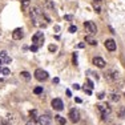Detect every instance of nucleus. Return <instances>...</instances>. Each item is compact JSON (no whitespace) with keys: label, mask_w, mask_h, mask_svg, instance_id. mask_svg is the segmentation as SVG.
Wrapping results in <instances>:
<instances>
[{"label":"nucleus","mask_w":125,"mask_h":125,"mask_svg":"<svg viewBox=\"0 0 125 125\" xmlns=\"http://www.w3.org/2000/svg\"><path fill=\"white\" fill-rule=\"evenodd\" d=\"M93 64L96 65L97 68H104L105 67V60H104V59H101V57H94L93 59Z\"/></svg>","instance_id":"nucleus-12"},{"label":"nucleus","mask_w":125,"mask_h":125,"mask_svg":"<svg viewBox=\"0 0 125 125\" xmlns=\"http://www.w3.org/2000/svg\"><path fill=\"white\" fill-rule=\"evenodd\" d=\"M51 105H52V108L57 112H60L64 109V103L61 101V99H53L52 103H51Z\"/></svg>","instance_id":"nucleus-5"},{"label":"nucleus","mask_w":125,"mask_h":125,"mask_svg":"<svg viewBox=\"0 0 125 125\" xmlns=\"http://www.w3.org/2000/svg\"><path fill=\"white\" fill-rule=\"evenodd\" d=\"M0 64H1V60H0Z\"/></svg>","instance_id":"nucleus-39"},{"label":"nucleus","mask_w":125,"mask_h":125,"mask_svg":"<svg viewBox=\"0 0 125 125\" xmlns=\"http://www.w3.org/2000/svg\"><path fill=\"white\" fill-rule=\"evenodd\" d=\"M104 96H105V94H104V93H100V94H99V96H97V97H99L100 100H103V99H104Z\"/></svg>","instance_id":"nucleus-34"},{"label":"nucleus","mask_w":125,"mask_h":125,"mask_svg":"<svg viewBox=\"0 0 125 125\" xmlns=\"http://www.w3.org/2000/svg\"><path fill=\"white\" fill-rule=\"evenodd\" d=\"M29 116L32 117V120H33V121L39 118V116H37V111H36V109H33V111H31V112H29Z\"/></svg>","instance_id":"nucleus-15"},{"label":"nucleus","mask_w":125,"mask_h":125,"mask_svg":"<svg viewBox=\"0 0 125 125\" xmlns=\"http://www.w3.org/2000/svg\"><path fill=\"white\" fill-rule=\"evenodd\" d=\"M124 115H125V106H123V108L120 109V117L123 118V117H124Z\"/></svg>","instance_id":"nucleus-26"},{"label":"nucleus","mask_w":125,"mask_h":125,"mask_svg":"<svg viewBox=\"0 0 125 125\" xmlns=\"http://www.w3.org/2000/svg\"><path fill=\"white\" fill-rule=\"evenodd\" d=\"M111 100L113 101V103H117V101L120 100V96H118V94H116V93H112L111 94Z\"/></svg>","instance_id":"nucleus-17"},{"label":"nucleus","mask_w":125,"mask_h":125,"mask_svg":"<svg viewBox=\"0 0 125 125\" xmlns=\"http://www.w3.org/2000/svg\"><path fill=\"white\" fill-rule=\"evenodd\" d=\"M35 79L39 80V81H45V80L48 79V72L39 68V69L35 71Z\"/></svg>","instance_id":"nucleus-3"},{"label":"nucleus","mask_w":125,"mask_h":125,"mask_svg":"<svg viewBox=\"0 0 125 125\" xmlns=\"http://www.w3.org/2000/svg\"><path fill=\"white\" fill-rule=\"evenodd\" d=\"M12 37L15 39V40H21V39L24 37V31H23L21 28H16L12 32Z\"/></svg>","instance_id":"nucleus-9"},{"label":"nucleus","mask_w":125,"mask_h":125,"mask_svg":"<svg viewBox=\"0 0 125 125\" xmlns=\"http://www.w3.org/2000/svg\"><path fill=\"white\" fill-rule=\"evenodd\" d=\"M105 48L108 51H111V52H113L117 48V44H116V41L113 39H108V40H105Z\"/></svg>","instance_id":"nucleus-8"},{"label":"nucleus","mask_w":125,"mask_h":125,"mask_svg":"<svg viewBox=\"0 0 125 125\" xmlns=\"http://www.w3.org/2000/svg\"><path fill=\"white\" fill-rule=\"evenodd\" d=\"M69 120L72 121V123H79L80 121V112L79 109L76 108H72L69 111Z\"/></svg>","instance_id":"nucleus-4"},{"label":"nucleus","mask_w":125,"mask_h":125,"mask_svg":"<svg viewBox=\"0 0 125 125\" xmlns=\"http://www.w3.org/2000/svg\"><path fill=\"white\" fill-rule=\"evenodd\" d=\"M73 62L77 65V53H73Z\"/></svg>","instance_id":"nucleus-30"},{"label":"nucleus","mask_w":125,"mask_h":125,"mask_svg":"<svg viewBox=\"0 0 125 125\" xmlns=\"http://www.w3.org/2000/svg\"><path fill=\"white\" fill-rule=\"evenodd\" d=\"M48 49L51 51V52H56V49H57V47H56V45H49V47H48Z\"/></svg>","instance_id":"nucleus-24"},{"label":"nucleus","mask_w":125,"mask_h":125,"mask_svg":"<svg viewBox=\"0 0 125 125\" xmlns=\"http://www.w3.org/2000/svg\"><path fill=\"white\" fill-rule=\"evenodd\" d=\"M0 60H1L3 64H10V62H11V57L8 56V53L5 52V51H3V52H0Z\"/></svg>","instance_id":"nucleus-10"},{"label":"nucleus","mask_w":125,"mask_h":125,"mask_svg":"<svg viewBox=\"0 0 125 125\" xmlns=\"http://www.w3.org/2000/svg\"><path fill=\"white\" fill-rule=\"evenodd\" d=\"M97 109H99V112L101 113V118H103L104 121H105L106 118L109 117V115H111V108H109L108 105H97Z\"/></svg>","instance_id":"nucleus-1"},{"label":"nucleus","mask_w":125,"mask_h":125,"mask_svg":"<svg viewBox=\"0 0 125 125\" xmlns=\"http://www.w3.org/2000/svg\"><path fill=\"white\" fill-rule=\"evenodd\" d=\"M84 47H85V44H84V43H80L79 45H77V48H84Z\"/></svg>","instance_id":"nucleus-32"},{"label":"nucleus","mask_w":125,"mask_h":125,"mask_svg":"<svg viewBox=\"0 0 125 125\" xmlns=\"http://www.w3.org/2000/svg\"><path fill=\"white\" fill-rule=\"evenodd\" d=\"M37 123L40 125H51L52 124V118H51L49 115H41V116H39Z\"/></svg>","instance_id":"nucleus-6"},{"label":"nucleus","mask_w":125,"mask_h":125,"mask_svg":"<svg viewBox=\"0 0 125 125\" xmlns=\"http://www.w3.org/2000/svg\"><path fill=\"white\" fill-rule=\"evenodd\" d=\"M1 73L4 76H8L10 75V69H8V68H1Z\"/></svg>","instance_id":"nucleus-21"},{"label":"nucleus","mask_w":125,"mask_h":125,"mask_svg":"<svg viewBox=\"0 0 125 125\" xmlns=\"http://www.w3.org/2000/svg\"><path fill=\"white\" fill-rule=\"evenodd\" d=\"M67 96H68V97H72V93H71L69 89H67Z\"/></svg>","instance_id":"nucleus-33"},{"label":"nucleus","mask_w":125,"mask_h":125,"mask_svg":"<svg viewBox=\"0 0 125 125\" xmlns=\"http://www.w3.org/2000/svg\"><path fill=\"white\" fill-rule=\"evenodd\" d=\"M0 125H12V124L8 123L7 120H1V121H0Z\"/></svg>","instance_id":"nucleus-27"},{"label":"nucleus","mask_w":125,"mask_h":125,"mask_svg":"<svg viewBox=\"0 0 125 125\" xmlns=\"http://www.w3.org/2000/svg\"><path fill=\"white\" fill-rule=\"evenodd\" d=\"M73 87H75V89H80V85H79V84H75Z\"/></svg>","instance_id":"nucleus-36"},{"label":"nucleus","mask_w":125,"mask_h":125,"mask_svg":"<svg viewBox=\"0 0 125 125\" xmlns=\"http://www.w3.org/2000/svg\"><path fill=\"white\" fill-rule=\"evenodd\" d=\"M68 31H69L71 33H75V32L77 31V27H76V25H71V27H69V29H68Z\"/></svg>","instance_id":"nucleus-22"},{"label":"nucleus","mask_w":125,"mask_h":125,"mask_svg":"<svg viewBox=\"0 0 125 125\" xmlns=\"http://www.w3.org/2000/svg\"><path fill=\"white\" fill-rule=\"evenodd\" d=\"M84 92H85V93H87V94H89V96H91V94H92V91H91V89H87L85 87H84Z\"/></svg>","instance_id":"nucleus-29"},{"label":"nucleus","mask_w":125,"mask_h":125,"mask_svg":"<svg viewBox=\"0 0 125 125\" xmlns=\"http://www.w3.org/2000/svg\"><path fill=\"white\" fill-rule=\"evenodd\" d=\"M28 5H29V1H28V0H23V11H27V10H28Z\"/></svg>","instance_id":"nucleus-19"},{"label":"nucleus","mask_w":125,"mask_h":125,"mask_svg":"<svg viewBox=\"0 0 125 125\" xmlns=\"http://www.w3.org/2000/svg\"><path fill=\"white\" fill-rule=\"evenodd\" d=\"M25 125H36V123H35L33 120H31V121H27Z\"/></svg>","instance_id":"nucleus-31"},{"label":"nucleus","mask_w":125,"mask_h":125,"mask_svg":"<svg viewBox=\"0 0 125 125\" xmlns=\"http://www.w3.org/2000/svg\"><path fill=\"white\" fill-rule=\"evenodd\" d=\"M96 1H97V3H100V1H101V0H96Z\"/></svg>","instance_id":"nucleus-37"},{"label":"nucleus","mask_w":125,"mask_h":125,"mask_svg":"<svg viewBox=\"0 0 125 125\" xmlns=\"http://www.w3.org/2000/svg\"><path fill=\"white\" fill-rule=\"evenodd\" d=\"M84 29L85 32H88L89 35H94L97 33V27L93 21H85L84 23Z\"/></svg>","instance_id":"nucleus-2"},{"label":"nucleus","mask_w":125,"mask_h":125,"mask_svg":"<svg viewBox=\"0 0 125 125\" xmlns=\"http://www.w3.org/2000/svg\"><path fill=\"white\" fill-rule=\"evenodd\" d=\"M53 83H55V84H57V83H59V79H57V77H55V79H53Z\"/></svg>","instance_id":"nucleus-35"},{"label":"nucleus","mask_w":125,"mask_h":125,"mask_svg":"<svg viewBox=\"0 0 125 125\" xmlns=\"http://www.w3.org/2000/svg\"><path fill=\"white\" fill-rule=\"evenodd\" d=\"M0 72H1V68H0Z\"/></svg>","instance_id":"nucleus-38"},{"label":"nucleus","mask_w":125,"mask_h":125,"mask_svg":"<svg viewBox=\"0 0 125 125\" xmlns=\"http://www.w3.org/2000/svg\"><path fill=\"white\" fill-rule=\"evenodd\" d=\"M64 19H65V20H72V19H73V16H72V15H65Z\"/></svg>","instance_id":"nucleus-28"},{"label":"nucleus","mask_w":125,"mask_h":125,"mask_svg":"<svg viewBox=\"0 0 125 125\" xmlns=\"http://www.w3.org/2000/svg\"><path fill=\"white\" fill-rule=\"evenodd\" d=\"M45 5H47L48 8H51V10H53V7H55V5H53V3L51 1V0H47V1H45Z\"/></svg>","instance_id":"nucleus-20"},{"label":"nucleus","mask_w":125,"mask_h":125,"mask_svg":"<svg viewBox=\"0 0 125 125\" xmlns=\"http://www.w3.org/2000/svg\"><path fill=\"white\" fill-rule=\"evenodd\" d=\"M20 75H21V77L24 80H29V79H31V75H29V72H27V71H23Z\"/></svg>","instance_id":"nucleus-16"},{"label":"nucleus","mask_w":125,"mask_h":125,"mask_svg":"<svg viewBox=\"0 0 125 125\" xmlns=\"http://www.w3.org/2000/svg\"><path fill=\"white\" fill-rule=\"evenodd\" d=\"M87 85H88V88H89V89H92V88L94 87V85H93V83H92L91 80H87Z\"/></svg>","instance_id":"nucleus-23"},{"label":"nucleus","mask_w":125,"mask_h":125,"mask_svg":"<svg viewBox=\"0 0 125 125\" xmlns=\"http://www.w3.org/2000/svg\"><path fill=\"white\" fill-rule=\"evenodd\" d=\"M85 41H87L88 44H91V45H97V40L92 39L91 36H87V37H85Z\"/></svg>","instance_id":"nucleus-14"},{"label":"nucleus","mask_w":125,"mask_h":125,"mask_svg":"<svg viewBox=\"0 0 125 125\" xmlns=\"http://www.w3.org/2000/svg\"><path fill=\"white\" fill-rule=\"evenodd\" d=\"M37 49H39V45H36V44H33V45H31V51H32V52H36Z\"/></svg>","instance_id":"nucleus-25"},{"label":"nucleus","mask_w":125,"mask_h":125,"mask_svg":"<svg viewBox=\"0 0 125 125\" xmlns=\"http://www.w3.org/2000/svg\"><path fill=\"white\" fill-rule=\"evenodd\" d=\"M55 121H56V124H57V125H65V124H67V120H65L62 116H60V115L55 116Z\"/></svg>","instance_id":"nucleus-13"},{"label":"nucleus","mask_w":125,"mask_h":125,"mask_svg":"<svg viewBox=\"0 0 125 125\" xmlns=\"http://www.w3.org/2000/svg\"><path fill=\"white\" fill-rule=\"evenodd\" d=\"M117 76H118V72H117V71H109V72L105 75L106 80H109V81H113V80H117Z\"/></svg>","instance_id":"nucleus-11"},{"label":"nucleus","mask_w":125,"mask_h":125,"mask_svg":"<svg viewBox=\"0 0 125 125\" xmlns=\"http://www.w3.org/2000/svg\"><path fill=\"white\" fill-rule=\"evenodd\" d=\"M33 92H35V94H41L43 93V87H36L33 89Z\"/></svg>","instance_id":"nucleus-18"},{"label":"nucleus","mask_w":125,"mask_h":125,"mask_svg":"<svg viewBox=\"0 0 125 125\" xmlns=\"http://www.w3.org/2000/svg\"><path fill=\"white\" fill-rule=\"evenodd\" d=\"M43 41H44V33L43 32H36V33L32 36V43L36 44V45L43 44Z\"/></svg>","instance_id":"nucleus-7"}]
</instances>
